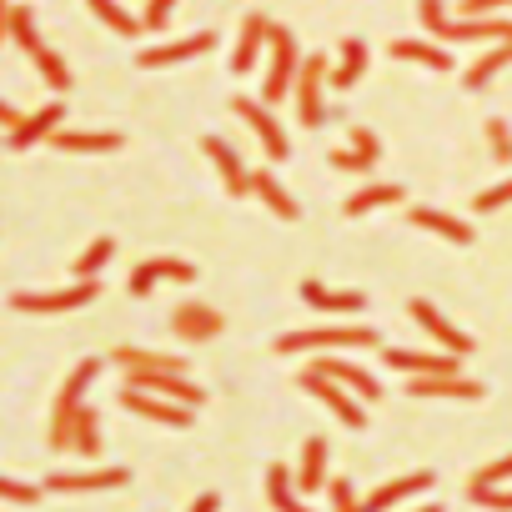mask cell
Masks as SVG:
<instances>
[{"instance_id": "1", "label": "cell", "mask_w": 512, "mask_h": 512, "mask_svg": "<svg viewBox=\"0 0 512 512\" xmlns=\"http://www.w3.org/2000/svg\"><path fill=\"white\" fill-rule=\"evenodd\" d=\"M6 36L36 61V71H41V81H46L51 91H71L76 76H71V66L41 41V31H36V11H31V6H11V11H6Z\"/></svg>"}, {"instance_id": "2", "label": "cell", "mask_w": 512, "mask_h": 512, "mask_svg": "<svg viewBox=\"0 0 512 512\" xmlns=\"http://www.w3.org/2000/svg\"><path fill=\"white\" fill-rule=\"evenodd\" d=\"M101 377V357H86V362H76L71 367V377L61 382V392H56V402H51V452H71V432H76V412L86 407L81 397H86V387Z\"/></svg>"}, {"instance_id": "3", "label": "cell", "mask_w": 512, "mask_h": 512, "mask_svg": "<svg viewBox=\"0 0 512 512\" xmlns=\"http://www.w3.org/2000/svg\"><path fill=\"white\" fill-rule=\"evenodd\" d=\"M417 16L437 36V46H452V41H512V21H452L442 0H417Z\"/></svg>"}, {"instance_id": "4", "label": "cell", "mask_w": 512, "mask_h": 512, "mask_svg": "<svg viewBox=\"0 0 512 512\" xmlns=\"http://www.w3.org/2000/svg\"><path fill=\"white\" fill-rule=\"evenodd\" d=\"M302 51H297V36L287 26H272V46H267V81H262V101L277 106L297 91V76H302Z\"/></svg>"}, {"instance_id": "5", "label": "cell", "mask_w": 512, "mask_h": 512, "mask_svg": "<svg viewBox=\"0 0 512 512\" xmlns=\"http://www.w3.org/2000/svg\"><path fill=\"white\" fill-rule=\"evenodd\" d=\"M342 347H382V332L372 327H312V332H287L277 337V352H342Z\"/></svg>"}, {"instance_id": "6", "label": "cell", "mask_w": 512, "mask_h": 512, "mask_svg": "<svg viewBox=\"0 0 512 512\" xmlns=\"http://www.w3.org/2000/svg\"><path fill=\"white\" fill-rule=\"evenodd\" d=\"M297 387L302 392H312L342 427H352V432H362L367 427V412H362V397L352 392V387H342V382H332V377H317V372H297Z\"/></svg>"}, {"instance_id": "7", "label": "cell", "mask_w": 512, "mask_h": 512, "mask_svg": "<svg viewBox=\"0 0 512 512\" xmlns=\"http://www.w3.org/2000/svg\"><path fill=\"white\" fill-rule=\"evenodd\" d=\"M332 81V66H327V56H307L302 61V76H297V121L307 126V131H317L322 121H327V101H322V86Z\"/></svg>"}, {"instance_id": "8", "label": "cell", "mask_w": 512, "mask_h": 512, "mask_svg": "<svg viewBox=\"0 0 512 512\" xmlns=\"http://www.w3.org/2000/svg\"><path fill=\"white\" fill-rule=\"evenodd\" d=\"M231 111L251 126V136L262 141V151L272 156V161H287L292 156V141H287V131L277 126V116H272V106L267 101H251V96H231Z\"/></svg>"}, {"instance_id": "9", "label": "cell", "mask_w": 512, "mask_h": 512, "mask_svg": "<svg viewBox=\"0 0 512 512\" xmlns=\"http://www.w3.org/2000/svg\"><path fill=\"white\" fill-rule=\"evenodd\" d=\"M91 297H101V282H71V287H61V292H11V307L16 312H46V317H56V312H76V307H86Z\"/></svg>"}, {"instance_id": "10", "label": "cell", "mask_w": 512, "mask_h": 512, "mask_svg": "<svg viewBox=\"0 0 512 512\" xmlns=\"http://www.w3.org/2000/svg\"><path fill=\"white\" fill-rule=\"evenodd\" d=\"M121 387L156 392V397H171V402H186V407H201L206 402V392L186 372H121Z\"/></svg>"}, {"instance_id": "11", "label": "cell", "mask_w": 512, "mask_h": 512, "mask_svg": "<svg viewBox=\"0 0 512 512\" xmlns=\"http://www.w3.org/2000/svg\"><path fill=\"white\" fill-rule=\"evenodd\" d=\"M121 407L146 417V422H161V427H191L196 422V407L186 402H171V397H156V392H136V387H121Z\"/></svg>"}, {"instance_id": "12", "label": "cell", "mask_w": 512, "mask_h": 512, "mask_svg": "<svg viewBox=\"0 0 512 512\" xmlns=\"http://www.w3.org/2000/svg\"><path fill=\"white\" fill-rule=\"evenodd\" d=\"M161 282H196V267L186 262V256H146L126 287H131V297H151Z\"/></svg>"}, {"instance_id": "13", "label": "cell", "mask_w": 512, "mask_h": 512, "mask_svg": "<svg viewBox=\"0 0 512 512\" xmlns=\"http://www.w3.org/2000/svg\"><path fill=\"white\" fill-rule=\"evenodd\" d=\"M171 332L181 337V342H211V337H221L226 332V317L216 312V307H206V302H181L176 312H171Z\"/></svg>"}, {"instance_id": "14", "label": "cell", "mask_w": 512, "mask_h": 512, "mask_svg": "<svg viewBox=\"0 0 512 512\" xmlns=\"http://www.w3.org/2000/svg\"><path fill=\"white\" fill-rule=\"evenodd\" d=\"M412 322H417V327H422V332L442 347V352H452V357H467V352L477 347V342H472L467 332H457V327H452V322H447V317L427 302V297H412Z\"/></svg>"}, {"instance_id": "15", "label": "cell", "mask_w": 512, "mask_h": 512, "mask_svg": "<svg viewBox=\"0 0 512 512\" xmlns=\"http://www.w3.org/2000/svg\"><path fill=\"white\" fill-rule=\"evenodd\" d=\"M302 372H317V377H332V382H342V387H352V392H357L362 402H377V397H382V382H377L372 372H362L357 362H347V357H322V352H317V357H312V362H307Z\"/></svg>"}, {"instance_id": "16", "label": "cell", "mask_w": 512, "mask_h": 512, "mask_svg": "<svg viewBox=\"0 0 512 512\" xmlns=\"http://www.w3.org/2000/svg\"><path fill=\"white\" fill-rule=\"evenodd\" d=\"M272 46V21L262 16V11H251L246 21H241V31H236V46H231V71L241 76V71H251L256 61H262V51Z\"/></svg>"}, {"instance_id": "17", "label": "cell", "mask_w": 512, "mask_h": 512, "mask_svg": "<svg viewBox=\"0 0 512 512\" xmlns=\"http://www.w3.org/2000/svg\"><path fill=\"white\" fill-rule=\"evenodd\" d=\"M216 46V36L211 31H191V36H181V41H166V46H151V51H136V66L141 71H161V66H181V61H191V56H206Z\"/></svg>"}, {"instance_id": "18", "label": "cell", "mask_w": 512, "mask_h": 512, "mask_svg": "<svg viewBox=\"0 0 512 512\" xmlns=\"http://www.w3.org/2000/svg\"><path fill=\"white\" fill-rule=\"evenodd\" d=\"M382 362L392 372H412V377H452L462 357L452 352H407V347H382Z\"/></svg>"}, {"instance_id": "19", "label": "cell", "mask_w": 512, "mask_h": 512, "mask_svg": "<svg viewBox=\"0 0 512 512\" xmlns=\"http://www.w3.org/2000/svg\"><path fill=\"white\" fill-rule=\"evenodd\" d=\"M61 126H66V106H61V101H46L41 111L26 116V126H21L16 136H6V146H11V151H31L36 141H51Z\"/></svg>"}, {"instance_id": "20", "label": "cell", "mask_w": 512, "mask_h": 512, "mask_svg": "<svg viewBox=\"0 0 512 512\" xmlns=\"http://www.w3.org/2000/svg\"><path fill=\"white\" fill-rule=\"evenodd\" d=\"M201 151L211 156V166L221 171V186H226L231 196H246V191H251V171L241 166V156H236L221 136H201Z\"/></svg>"}, {"instance_id": "21", "label": "cell", "mask_w": 512, "mask_h": 512, "mask_svg": "<svg viewBox=\"0 0 512 512\" xmlns=\"http://www.w3.org/2000/svg\"><path fill=\"white\" fill-rule=\"evenodd\" d=\"M51 146L56 151H71V156H106V151H121L126 146V136L121 131H56L51 136Z\"/></svg>"}, {"instance_id": "22", "label": "cell", "mask_w": 512, "mask_h": 512, "mask_svg": "<svg viewBox=\"0 0 512 512\" xmlns=\"http://www.w3.org/2000/svg\"><path fill=\"white\" fill-rule=\"evenodd\" d=\"M131 472L126 467H91V472H56L46 487L51 492H111V487H121Z\"/></svg>"}, {"instance_id": "23", "label": "cell", "mask_w": 512, "mask_h": 512, "mask_svg": "<svg viewBox=\"0 0 512 512\" xmlns=\"http://www.w3.org/2000/svg\"><path fill=\"white\" fill-rule=\"evenodd\" d=\"M407 221H412V226H422V231H437V236H442V241H452V246H472V226H467L462 216L437 211V206H407Z\"/></svg>"}, {"instance_id": "24", "label": "cell", "mask_w": 512, "mask_h": 512, "mask_svg": "<svg viewBox=\"0 0 512 512\" xmlns=\"http://www.w3.org/2000/svg\"><path fill=\"white\" fill-rule=\"evenodd\" d=\"M297 292H302V302H307V307L332 312V317H357V312L367 307V297H362V292H337V287H322V282H302Z\"/></svg>"}, {"instance_id": "25", "label": "cell", "mask_w": 512, "mask_h": 512, "mask_svg": "<svg viewBox=\"0 0 512 512\" xmlns=\"http://www.w3.org/2000/svg\"><path fill=\"white\" fill-rule=\"evenodd\" d=\"M407 392H412V397H457V402H477V397H482V382H477V377H462V372H452V377H412Z\"/></svg>"}, {"instance_id": "26", "label": "cell", "mask_w": 512, "mask_h": 512, "mask_svg": "<svg viewBox=\"0 0 512 512\" xmlns=\"http://www.w3.org/2000/svg\"><path fill=\"white\" fill-rule=\"evenodd\" d=\"M432 487V472H407V477H397V482H382L372 497H362V512H392L397 502H407V497H417V492H427Z\"/></svg>"}, {"instance_id": "27", "label": "cell", "mask_w": 512, "mask_h": 512, "mask_svg": "<svg viewBox=\"0 0 512 512\" xmlns=\"http://www.w3.org/2000/svg\"><path fill=\"white\" fill-rule=\"evenodd\" d=\"M111 362L121 372H191L186 357H171V352H151V347H116Z\"/></svg>"}, {"instance_id": "28", "label": "cell", "mask_w": 512, "mask_h": 512, "mask_svg": "<svg viewBox=\"0 0 512 512\" xmlns=\"http://www.w3.org/2000/svg\"><path fill=\"white\" fill-rule=\"evenodd\" d=\"M327 437H307L302 442V467H297V487H302V497H312V492H322L332 477H327Z\"/></svg>"}, {"instance_id": "29", "label": "cell", "mask_w": 512, "mask_h": 512, "mask_svg": "<svg viewBox=\"0 0 512 512\" xmlns=\"http://www.w3.org/2000/svg\"><path fill=\"white\" fill-rule=\"evenodd\" d=\"M267 502H272L277 512H312V507L302 502L297 472H292V467H282V462H272V467H267Z\"/></svg>"}, {"instance_id": "30", "label": "cell", "mask_w": 512, "mask_h": 512, "mask_svg": "<svg viewBox=\"0 0 512 512\" xmlns=\"http://www.w3.org/2000/svg\"><path fill=\"white\" fill-rule=\"evenodd\" d=\"M251 191L267 201V211H277V221H297V201L272 171H251Z\"/></svg>"}, {"instance_id": "31", "label": "cell", "mask_w": 512, "mask_h": 512, "mask_svg": "<svg viewBox=\"0 0 512 512\" xmlns=\"http://www.w3.org/2000/svg\"><path fill=\"white\" fill-rule=\"evenodd\" d=\"M367 61H372V51H367V41H362V36H347V41H342V66L332 71V86H337V91H352V86L362 81V71H367Z\"/></svg>"}, {"instance_id": "32", "label": "cell", "mask_w": 512, "mask_h": 512, "mask_svg": "<svg viewBox=\"0 0 512 512\" xmlns=\"http://www.w3.org/2000/svg\"><path fill=\"white\" fill-rule=\"evenodd\" d=\"M507 66H512V41H497L487 56H477V66L462 71V86H467V91H482V86H492V76L507 71Z\"/></svg>"}, {"instance_id": "33", "label": "cell", "mask_w": 512, "mask_h": 512, "mask_svg": "<svg viewBox=\"0 0 512 512\" xmlns=\"http://www.w3.org/2000/svg\"><path fill=\"white\" fill-rule=\"evenodd\" d=\"M392 56H397V61H417V66H427V71H452L447 46H432V41H392Z\"/></svg>"}, {"instance_id": "34", "label": "cell", "mask_w": 512, "mask_h": 512, "mask_svg": "<svg viewBox=\"0 0 512 512\" xmlns=\"http://www.w3.org/2000/svg\"><path fill=\"white\" fill-rule=\"evenodd\" d=\"M402 201V186H387V181H377V186H362V191H352L347 201H342V211L347 216H367V211H377V206H397Z\"/></svg>"}, {"instance_id": "35", "label": "cell", "mask_w": 512, "mask_h": 512, "mask_svg": "<svg viewBox=\"0 0 512 512\" xmlns=\"http://www.w3.org/2000/svg\"><path fill=\"white\" fill-rule=\"evenodd\" d=\"M111 256H116V241H111V236H96V241L76 256V262H71V277H76V282H96Z\"/></svg>"}, {"instance_id": "36", "label": "cell", "mask_w": 512, "mask_h": 512, "mask_svg": "<svg viewBox=\"0 0 512 512\" xmlns=\"http://www.w3.org/2000/svg\"><path fill=\"white\" fill-rule=\"evenodd\" d=\"M71 452H76V457H101V417H96L91 407H81V412H76Z\"/></svg>"}, {"instance_id": "37", "label": "cell", "mask_w": 512, "mask_h": 512, "mask_svg": "<svg viewBox=\"0 0 512 512\" xmlns=\"http://www.w3.org/2000/svg\"><path fill=\"white\" fill-rule=\"evenodd\" d=\"M86 6H91V11H96V21H101V26H111L116 36H141V31H146V26H141V16H126V11H121V0H86Z\"/></svg>"}, {"instance_id": "38", "label": "cell", "mask_w": 512, "mask_h": 512, "mask_svg": "<svg viewBox=\"0 0 512 512\" xmlns=\"http://www.w3.org/2000/svg\"><path fill=\"white\" fill-rule=\"evenodd\" d=\"M51 487H41V482H21V477H0V497L6 502H16V507H31V502H41Z\"/></svg>"}, {"instance_id": "39", "label": "cell", "mask_w": 512, "mask_h": 512, "mask_svg": "<svg viewBox=\"0 0 512 512\" xmlns=\"http://www.w3.org/2000/svg\"><path fill=\"white\" fill-rule=\"evenodd\" d=\"M347 136H352V146H347V151H357V161L372 171V166L382 161V141H377V131H367V126H352Z\"/></svg>"}, {"instance_id": "40", "label": "cell", "mask_w": 512, "mask_h": 512, "mask_svg": "<svg viewBox=\"0 0 512 512\" xmlns=\"http://www.w3.org/2000/svg\"><path fill=\"white\" fill-rule=\"evenodd\" d=\"M482 136H487V146H492V161H512V126L502 121V116H492L487 126H482Z\"/></svg>"}, {"instance_id": "41", "label": "cell", "mask_w": 512, "mask_h": 512, "mask_svg": "<svg viewBox=\"0 0 512 512\" xmlns=\"http://www.w3.org/2000/svg\"><path fill=\"white\" fill-rule=\"evenodd\" d=\"M467 497H472V502H482V507H492V512H512V492L487 487V482H477V477H467Z\"/></svg>"}, {"instance_id": "42", "label": "cell", "mask_w": 512, "mask_h": 512, "mask_svg": "<svg viewBox=\"0 0 512 512\" xmlns=\"http://www.w3.org/2000/svg\"><path fill=\"white\" fill-rule=\"evenodd\" d=\"M327 497H332V512H362V502H357V492H352L347 477H332L327 482Z\"/></svg>"}, {"instance_id": "43", "label": "cell", "mask_w": 512, "mask_h": 512, "mask_svg": "<svg viewBox=\"0 0 512 512\" xmlns=\"http://www.w3.org/2000/svg\"><path fill=\"white\" fill-rule=\"evenodd\" d=\"M171 11H176V0H146V11H141V26H146V31H166Z\"/></svg>"}, {"instance_id": "44", "label": "cell", "mask_w": 512, "mask_h": 512, "mask_svg": "<svg viewBox=\"0 0 512 512\" xmlns=\"http://www.w3.org/2000/svg\"><path fill=\"white\" fill-rule=\"evenodd\" d=\"M472 477H477V482H487V487H502V482L512 477V452H507V457H497L492 467H477Z\"/></svg>"}, {"instance_id": "45", "label": "cell", "mask_w": 512, "mask_h": 512, "mask_svg": "<svg viewBox=\"0 0 512 512\" xmlns=\"http://www.w3.org/2000/svg\"><path fill=\"white\" fill-rule=\"evenodd\" d=\"M502 206H512V181H497L492 191L477 196V211H502Z\"/></svg>"}, {"instance_id": "46", "label": "cell", "mask_w": 512, "mask_h": 512, "mask_svg": "<svg viewBox=\"0 0 512 512\" xmlns=\"http://www.w3.org/2000/svg\"><path fill=\"white\" fill-rule=\"evenodd\" d=\"M512 0H462V16L477 21V16H492V11H507Z\"/></svg>"}, {"instance_id": "47", "label": "cell", "mask_w": 512, "mask_h": 512, "mask_svg": "<svg viewBox=\"0 0 512 512\" xmlns=\"http://www.w3.org/2000/svg\"><path fill=\"white\" fill-rule=\"evenodd\" d=\"M0 126H6V136H16V131H21V126H26V111H21V106H11V101H6V106H0Z\"/></svg>"}, {"instance_id": "48", "label": "cell", "mask_w": 512, "mask_h": 512, "mask_svg": "<svg viewBox=\"0 0 512 512\" xmlns=\"http://www.w3.org/2000/svg\"><path fill=\"white\" fill-rule=\"evenodd\" d=\"M332 171H357V176H367V166L357 161V151H332Z\"/></svg>"}, {"instance_id": "49", "label": "cell", "mask_w": 512, "mask_h": 512, "mask_svg": "<svg viewBox=\"0 0 512 512\" xmlns=\"http://www.w3.org/2000/svg\"><path fill=\"white\" fill-rule=\"evenodd\" d=\"M216 507H221V497H216V492H201V497L191 502V512H216Z\"/></svg>"}, {"instance_id": "50", "label": "cell", "mask_w": 512, "mask_h": 512, "mask_svg": "<svg viewBox=\"0 0 512 512\" xmlns=\"http://www.w3.org/2000/svg\"><path fill=\"white\" fill-rule=\"evenodd\" d=\"M417 512H447V507H442V502H427V507H417Z\"/></svg>"}]
</instances>
